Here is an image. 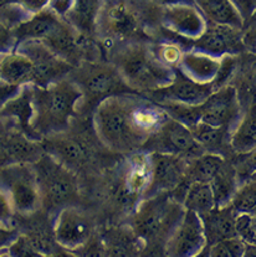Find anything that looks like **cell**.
Wrapping results in <instances>:
<instances>
[{"label":"cell","instance_id":"obj_46","mask_svg":"<svg viewBox=\"0 0 256 257\" xmlns=\"http://www.w3.org/2000/svg\"><path fill=\"white\" fill-rule=\"evenodd\" d=\"M10 2H13V0H0V7L4 4H7V3H10Z\"/></svg>","mask_w":256,"mask_h":257},{"label":"cell","instance_id":"obj_34","mask_svg":"<svg viewBox=\"0 0 256 257\" xmlns=\"http://www.w3.org/2000/svg\"><path fill=\"white\" fill-rule=\"evenodd\" d=\"M245 248L246 243L235 236L208 246L205 251H208L206 255L211 257H242L245 255Z\"/></svg>","mask_w":256,"mask_h":257},{"label":"cell","instance_id":"obj_6","mask_svg":"<svg viewBox=\"0 0 256 257\" xmlns=\"http://www.w3.org/2000/svg\"><path fill=\"white\" fill-rule=\"evenodd\" d=\"M67 76L76 83L82 93L78 111L82 107L93 111L107 97L133 92L122 80L116 66L108 60H83Z\"/></svg>","mask_w":256,"mask_h":257},{"label":"cell","instance_id":"obj_9","mask_svg":"<svg viewBox=\"0 0 256 257\" xmlns=\"http://www.w3.org/2000/svg\"><path fill=\"white\" fill-rule=\"evenodd\" d=\"M95 231V222L87 211L72 204L59 209L52 220V235L65 251L82 250Z\"/></svg>","mask_w":256,"mask_h":257},{"label":"cell","instance_id":"obj_40","mask_svg":"<svg viewBox=\"0 0 256 257\" xmlns=\"http://www.w3.org/2000/svg\"><path fill=\"white\" fill-rule=\"evenodd\" d=\"M229 2L234 5L241 19L244 20V25L256 13V0H229Z\"/></svg>","mask_w":256,"mask_h":257},{"label":"cell","instance_id":"obj_32","mask_svg":"<svg viewBox=\"0 0 256 257\" xmlns=\"http://www.w3.org/2000/svg\"><path fill=\"white\" fill-rule=\"evenodd\" d=\"M230 205L237 214H251L256 208V182L251 179L240 182Z\"/></svg>","mask_w":256,"mask_h":257},{"label":"cell","instance_id":"obj_42","mask_svg":"<svg viewBox=\"0 0 256 257\" xmlns=\"http://www.w3.org/2000/svg\"><path fill=\"white\" fill-rule=\"evenodd\" d=\"M15 212L13 209L9 198L0 187V222L2 224H12Z\"/></svg>","mask_w":256,"mask_h":257},{"label":"cell","instance_id":"obj_36","mask_svg":"<svg viewBox=\"0 0 256 257\" xmlns=\"http://www.w3.org/2000/svg\"><path fill=\"white\" fill-rule=\"evenodd\" d=\"M235 230L237 237L246 245H256V231L250 214H237L235 219Z\"/></svg>","mask_w":256,"mask_h":257},{"label":"cell","instance_id":"obj_27","mask_svg":"<svg viewBox=\"0 0 256 257\" xmlns=\"http://www.w3.org/2000/svg\"><path fill=\"white\" fill-rule=\"evenodd\" d=\"M192 131L193 136L198 143L203 147L205 152L209 153H216L225 157L226 148H230L229 137H230V131L223 127H214L204 122H198L193 127L189 128Z\"/></svg>","mask_w":256,"mask_h":257},{"label":"cell","instance_id":"obj_25","mask_svg":"<svg viewBox=\"0 0 256 257\" xmlns=\"http://www.w3.org/2000/svg\"><path fill=\"white\" fill-rule=\"evenodd\" d=\"M34 76L33 62L25 55L17 50L4 54L0 65V81L22 87L24 85H34Z\"/></svg>","mask_w":256,"mask_h":257},{"label":"cell","instance_id":"obj_48","mask_svg":"<svg viewBox=\"0 0 256 257\" xmlns=\"http://www.w3.org/2000/svg\"><path fill=\"white\" fill-rule=\"evenodd\" d=\"M251 215V214H250ZM252 216V215H251ZM252 224H254V227H255V231H256V216H252Z\"/></svg>","mask_w":256,"mask_h":257},{"label":"cell","instance_id":"obj_33","mask_svg":"<svg viewBox=\"0 0 256 257\" xmlns=\"http://www.w3.org/2000/svg\"><path fill=\"white\" fill-rule=\"evenodd\" d=\"M164 109L168 117L178 120L188 128L193 127L200 122V104L199 106H188V104L173 103V102H163L158 103Z\"/></svg>","mask_w":256,"mask_h":257},{"label":"cell","instance_id":"obj_39","mask_svg":"<svg viewBox=\"0 0 256 257\" xmlns=\"http://www.w3.org/2000/svg\"><path fill=\"white\" fill-rule=\"evenodd\" d=\"M20 235V231L12 224L0 222V253L7 252L8 247L14 242Z\"/></svg>","mask_w":256,"mask_h":257},{"label":"cell","instance_id":"obj_41","mask_svg":"<svg viewBox=\"0 0 256 257\" xmlns=\"http://www.w3.org/2000/svg\"><path fill=\"white\" fill-rule=\"evenodd\" d=\"M15 46H17V39L14 36V31L8 29L0 22V54H8L15 50Z\"/></svg>","mask_w":256,"mask_h":257},{"label":"cell","instance_id":"obj_49","mask_svg":"<svg viewBox=\"0 0 256 257\" xmlns=\"http://www.w3.org/2000/svg\"><path fill=\"white\" fill-rule=\"evenodd\" d=\"M3 56H4V54H0V65H2V60H3Z\"/></svg>","mask_w":256,"mask_h":257},{"label":"cell","instance_id":"obj_43","mask_svg":"<svg viewBox=\"0 0 256 257\" xmlns=\"http://www.w3.org/2000/svg\"><path fill=\"white\" fill-rule=\"evenodd\" d=\"M13 2L19 3L30 14H35L48 8L51 0H13Z\"/></svg>","mask_w":256,"mask_h":257},{"label":"cell","instance_id":"obj_3","mask_svg":"<svg viewBox=\"0 0 256 257\" xmlns=\"http://www.w3.org/2000/svg\"><path fill=\"white\" fill-rule=\"evenodd\" d=\"M107 56L128 87L142 96L166 87L176 78L177 70L161 64L151 51L150 43L127 44L113 49Z\"/></svg>","mask_w":256,"mask_h":257},{"label":"cell","instance_id":"obj_8","mask_svg":"<svg viewBox=\"0 0 256 257\" xmlns=\"http://www.w3.org/2000/svg\"><path fill=\"white\" fill-rule=\"evenodd\" d=\"M0 187L20 216L35 215L43 208L33 163L19 162L0 168Z\"/></svg>","mask_w":256,"mask_h":257},{"label":"cell","instance_id":"obj_11","mask_svg":"<svg viewBox=\"0 0 256 257\" xmlns=\"http://www.w3.org/2000/svg\"><path fill=\"white\" fill-rule=\"evenodd\" d=\"M15 50L25 55L34 66V86L45 87L66 77L74 69L43 40H25L18 43Z\"/></svg>","mask_w":256,"mask_h":257},{"label":"cell","instance_id":"obj_13","mask_svg":"<svg viewBox=\"0 0 256 257\" xmlns=\"http://www.w3.org/2000/svg\"><path fill=\"white\" fill-rule=\"evenodd\" d=\"M161 25L167 33L190 46L204 33L208 20L194 2H183L162 7Z\"/></svg>","mask_w":256,"mask_h":257},{"label":"cell","instance_id":"obj_14","mask_svg":"<svg viewBox=\"0 0 256 257\" xmlns=\"http://www.w3.org/2000/svg\"><path fill=\"white\" fill-rule=\"evenodd\" d=\"M242 113L240 94L234 85L218 88L200 104V120L231 131Z\"/></svg>","mask_w":256,"mask_h":257},{"label":"cell","instance_id":"obj_20","mask_svg":"<svg viewBox=\"0 0 256 257\" xmlns=\"http://www.w3.org/2000/svg\"><path fill=\"white\" fill-rule=\"evenodd\" d=\"M122 174V195L126 198L142 199L151 182L150 152L138 149L131 153Z\"/></svg>","mask_w":256,"mask_h":257},{"label":"cell","instance_id":"obj_2","mask_svg":"<svg viewBox=\"0 0 256 257\" xmlns=\"http://www.w3.org/2000/svg\"><path fill=\"white\" fill-rule=\"evenodd\" d=\"M82 93L69 76L45 87L33 85V127L38 141L69 130L78 112Z\"/></svg>","mask_w":256,"mask_h":257},{"label":"cell","instance_id":"obj_15","mask_svg":"<svg viewBox=\"0 0 256 257\" xmlns=\"http://www.w3.org/2000/svg\"><path fill=\"white\" fill-rule=\"evenodd\" d=\"M150 156L151 182L142 199L173 191L185 178L189 161L183 157L159 152H150Z\"/></svg>","mask_w":256,"mask_h":257},{"label":"cell","instance_id":"obj_16","mask_svg":"<svg viewBox=\"0 0 256 257\" xmlns=\"http://www.w3.org/2000/svg\"><path fill=\"white\" fill-rule=\"evenodd\" d=\"M190 47L215 57L240 56L246 51L242 40V29L208 22L204 33L190 43Z\"/></svg>","mask_w":256,"mask_h":257},{"label":"cell","instance_id":"obj_29","mask_svg":"<svg viewBox=\"0 0 256 257\" xmlns=\"http://www.w3.org/2000/svg\"><path fill=\"white\" fill-rule=\"evenodd\" d=\"M214 198H215L216 206H224L230 204L232 196L240 184L236 169L234 164L226 159L223 167L214 175L213 179L209 182Z\"/></svg>","mask_w":256,"mask_h":257},{"label":"cell","instance_id":"obj_45","mask_svg":"<svg viewBox=\"0 0 256 257\" xmlns=\"http://www.w3.org/2000/svg\"><path fill=\"white\" fill-rule=\"evenodd\" d=\"M244 256H255L256 257V245H246Z\"/></svg>","mask_w":256,"mask_h":257},{"label":"cell","instance_id":"obj_37","mask_svg":"<svg viewBox=\"0 0 256 257\" xmlns=\"http://www.w3.org/2000/svg\"><path fill=\"white\" fill-rule=\"evenodd\" d=\"M232 164L236 169L240 182L249 179L250 175L256 172V147L247 153L237 154L236 161Z\"/></svg>","mask_w":256,"mask_h":257},{"label":"cell","instance_id":"obj_7","mask_svg":"<svg viewBox=\"0 0 256 257\" xmlns=\"http://www.w3.org/2000/svg\"><path fill=\"white\" fill-rule=\"evenodd\" d=\"M41 195V210H59L78 196L76 172L70 169L51 154L43 152L33 163Z\"/></svg>","mask_w":256,"mask_h":257},{"label":"cell","instance_id":"obj_31","mask_svg":"<svg viewBox=\"0 0 256 257\" xmlns=\"http://www.w3.org/2000/svg\"><path fill=\"white\" fill-rule=\"evenodd\" d=\"M182 205L185 210L197 212L199 216L213 210L216 203L210 184L205 182H189L182 198Z\"/></svg>","mask_w":256,"mask_h":257},{"label":"cell","instance_id":"obj_1","mask_svg":"<svg viewBox=\"0 0 256 257\" xmlns=\"http://www.w3.org/2000/svg\"><path fill=\"white\" fill-rule=\"evenodd\" d=\"M162 5L152 0H102L96 41L106 54L132 43H151L163 33Z\"/></svg>","mask_w":256,"mask_h":257},{"label":"cell","instance_id":"obj_50","mask_svg":"<svg viewBox=\"0 0 256 257\" xmlns=\"http://www.w3.org/2000/svg\"><path fill=\"white\" fill-rule=\"evenodd\" d=\"M251 215H252V216H256V208L254 209V211L251 212Z\"/></svg>","mask_w":256,"mask_h":257},{"label":"cell","instance_id":"obj_47","mask_svg":"<svg viewBox=\"0 0 256 257\" xmlns=\"http://www.w3.org/2000/svg\"><path fill=\"white\" fill-rule=\"evenodd\" d=\"M249 179H251V180H254V182H256V172H255V173H252V174L250 175Z\"/></svg>","mask_w":256,"mask_h":257},{"label":"cell","instance_id":"obj_44","mask_svg":"<svg viewBox=\"0 0 256 257\" xmlns=\"http://www.w3.org/2000/svg\"><path fill=\"white\" fill-rule=\"evenodd\" d=\"M152 2L162 5V7H164V5H171V4H176V3H183V2H193V0H152Z\"/></svg>","mask_w":256,"mask_h":257},{"label":"cell","instance_id":"obj_4","mask_svg":"<svg viewBox=\"0 0 256 257\" xmlns=\"http://www.w3.org/2000/svg\"><path fill=\"white\" fill-rule=\"evenodd\" d=\"M135 93L107 97L93 109L92 125L97 140L104 148L116 153H132L145 144L132 122V101Z\"/></svg>","mask_w":256,"mask_h":257},{"label":"cell","instance_id":"obj_23","mask_svg":"<svg viewBox=\"0 0 256 257\" xmlns=\"http://www.w3.org/2000/svg\"><path fill=\"white\" fill-rule=\"evenodd\" d=\"M64 18L55 13L50 7L31 15L28 20L20 24L14 31L17 44L25 40H45L60 25Z\"/></svg>","mask_w":256,"mask_h":257},{"label":"cell","instance_id":"obj_30","mask_svg":"<svg viewBox=\"0 0 256 257\" xmlns=\"http://www.w3.org/2000/svg\"><path fill=\"white\" fill-rule=\"evenodd\" d=\"M225 157L216 153L204 152L200 156L188 161L185 180L188 182H205L209 183L214 175L219 172L223 164L225 163Z\"/></svg>","mask_w":256,"mask_h":257},{"label":"cell","instance_id":"obj_19","mask_svg":"<svg viewBox=\"0 0 256 257\" xmlns=\"http://www.w3.org/2000/svg\"><path fill=\"white\" fill-rule=\"evenodd\" d=\"M33 85H24L18 88L0 106V119L7 128L23 132L28 137L38 141L34 136L33 127Z\"/></svg>","mask_w":256,"mask_h":257},{"label":"cell","instance_id":"obj_5","mask_svg":"<svg viewBox=\"0 0 256 257\" xmlns=\"http://www.w3.org/2000/svg\"><path fill=\"white\" fill-rule=\"evenodd\" d=\"M183 212L182 204L174 200L169 193L141 199L133 211L132 232L143 242L161 240L166 242Z\"/></svg>","mask_w":256,"mask_h":257},{"label":"cell","instance_id":"obj_18","mask_svg":"<svg viewBox=\"0 0 256 257\" xmlns=\"http://www.w3.org/2000/svg\"><path fill=\"white\" fill-rule=\"evenodd\" d=\"M214 91L215 90L213 85L194 82L177 71L176 78L168 86L153 91L146 97L156 103L173 102V103L188 104V106H199L204 103Z\"/></svg>","mask_w":256,"mask_h":257},{"label":"cell","instance_id":"obj_12","mask_svg":"<svg viewBox=\"0 0 256 257\" xmlns=\"http://www.w3.org/2000/svg\"><path fill=\"white\" fill-rule=\"evenodd\" d=\"M206 247V237L202 217L194 211L185 210L174 225L163 245L164 255L190 257L202 255Z\"/></svg>","mask_w":256,"mask_h":257},{"label":"cell","instance_id":"obj_35","mask_svg":"<svg viewBox=\"0 0 256 257\" xmlns=\"http://www.w3.org/2000/svg\"><path fill=\"white\" fill-rule=\"evenodd\" d=\"M31 15L33 14H30L19 3L10 2L0 7V22L10 30H15Z\"/></svg>","mask_w":256,"mask_h":257},{"label":"cell","instance_id":"obj_38","mask_svg":"<svg viewBox=\"0 0 256 257\" xmlns=\"http://www.w3.org/2000/svg\"><path fill=\"white\" fill-rule=\"evenodd\" d=\"M242 40L246 51L256 55V13L242 28Z\"/></svg>","mask_w":256,"mask_h":257},{"label":"cell","instance_id":"obj_17","mask_svg":"<svg viewBox=\"0 0 256 257\" xmlns=\"http://www.w3.org/2000/svg\"><path fill=\"white\" fill-rule=\"evenodd\" d=\"M40 142L46 153L75 172L90 162L91 151L87 142L80 136L70 135L69 130L43 138Z\"/></svg>","mask_w":256,"mask_h":257},{"label":"cell","instance_id":"obj_22","mask_svg":"<svg viewBox=\"0 0 256 257\" xmlns=\"http://www.w3.org/2000/svg\"><path fill=\"white\" fill-rule=\"evenodd\" d=\"M236 215L237 212L230 204H228L224 206H215L213 210L200 216L206 237V247L220 240L237 236L235 230Z\"/></svg>","mask_w":256,"mask_h":257},{"label":"cell","instance_id":"obj_26","mask_svg":"<svg viewBox=\"0 0 256 257\" xmlns=\"http://www.w3.org/2000/svg\"><path fill=\"white\" fill-rule=\"evenodd\" d=\"M229 143L235 154L247 153L256 147V101L242 111L239 120L230 131Z\"/></svg>","mask_w":256,"mask_h":257},{"label":"cell","instance_id":"obj_21","mask_svg":"<svg viewBox=\"0 0 256 257\" xmlns=\"http://www.w3.org/2000/svg\"><path fill=\"white\" fill-rule=\"evenodd\" d=\"M221 65V57L211 56L200 50L189 47L183 54L177 71L194 82L211 85Z\"/></svg>","mask_w":256,"mask_h":257},{"label":"cell","instance_id":"obj_28","mask_svg":"<svg viewBox=\"0 0 256 257\" xmlns=\"http://www.w3.org/2000/svg\"><path fill=\"white\" fill-rule=\"evenodd\" d=\"M208 22L244 28V20L229 0H193Z\"/></svg>","mask_w":256,"mask_h":257},{"label":"cell","instance_id":"obj_10","mask_svg":"<svg viewBox=\"0 0 256 257\" xmlns=\"http://www.w3.org/2000/svg\"><path fill=\"white\" fill-rule=\"evenodd\" d=\"M142 151L169 153L183 158L192 159L204 153L192 131L178 120L168 117L166 122L146 141Z\"/></svg>","mask_w":256,"mask_h":257},{"label":"cell","instance_id":"obj_24","mask_svg":"<svg viewBox=\"0 0 256 257\" xmlns=\"http://www.w3.org/2000/svg\"><path fill=\"white\" fill-rule=\"evenodd\" d=\"M101 5L102 0H72L62 18L81 35L96 40V22Z\"/></svg>","mask_w":256,"mask_h":257}]
</instances>
